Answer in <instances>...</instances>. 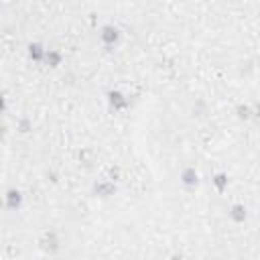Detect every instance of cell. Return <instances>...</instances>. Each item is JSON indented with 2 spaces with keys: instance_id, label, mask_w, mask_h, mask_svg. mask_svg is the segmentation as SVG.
<instances>
[{
  "instance_id": "6da1fadb",
  "label": "cell",
  "mask_w": 260,
  "mask_h": 260,
  "mask_svg": "<svg viewBox=\"0 0 260 260\" xmlns=\"http://www.w3.org/2000/svg\"><path fill=\"white\" fill-rule=\"evenodd\" d=\"M100 41H102V45L106 49H116L120 45V41H122V32H120V28L116 24H104L100 28Z\"/></svg>"
},
{
  "instance_id": "7a4b0ae2",
  "label": "cell",
  "mask_w": 260,
  "mask_h": 260,
  "mask_svg": "<svg viewBox=\"0 0 260 260\" xmlns=\"http://www.w3.org/2000/svg\"><path fill=\"white\" fill-rule=\"evenodd\" d=\"M106 100H108V106H110L116 114H122V112H126V110L130 108L128 95H126L124 91H120V89H110V91L106 93Z\"/></svg>"
},
{
  "instance_id": "3957f363",
  "label": "cell",
  "mask_w": 260,
  "mask_h": 260,
  "mask_svg": "<svg viewBox=\"0 0 260 260\" xmlns=\"http://www.w3.org/2000/svg\"><path fill=\"white\" fill-rule=\"evenodd\" d=\"M2 199H4V207H6L8 211H18V209L24 205V195H22V191L16 189V187L6 189V193H4Z\"/></svg>"
},
{
  "instance_id": "277c9868",
  "label": "cell",
  "mask_w": 260,
  "mask_h": 260,
  "mask_svg": "<svg viewBox=\"0 0 260 260\" xmlns=\"http://www.w3.org/2000/svg\"><path fill=\"white\" fill-rule=\"evenodd\" d=\"M93 191H95V195H98V197L108 199V197H112V195L118 191V187H116V181H112V179L104 177V179H100V181L93 185Z\"/></svg>"
},
{
  "instance_id": "5b68a950",
  "label": "cell",
  "mask_w": 260,
  "mask_h": 260,
  "mask_svg": "<svg viewBox=\"0 0 260 260\" xmlns=\"http://www.w3.org/2000/svg\"><path fill=\"white\" fill-rule=\"evenodd\" d=\"M179 181L185 189H197L199 185V173L195 171V167H185L179 175Z\"/></svg>"
},
{
  "instance_id": "8992f818",
  "label": "cell",
  "mask_w": 260,
  "mask_h": 260,
  "mask_svg": "<svg viewBox=\"0 0 260 260\" xmlns=\"http://www.w3.org/2000/svg\"><path fill=\"white\" fill-rule=\"evenodd\" d=\"M45 51H47V47H45L43 43L35 41V43H30V45L26 47V57H28L32 63H43V59H45Z\"/></svg>"
},
{
  "instance_id": "52a82bcc",
  "label": "cell",
  "mask_w": 260,
  "mask_h": 260,
  "mask_svg": "<svg viewBox=\"0 0 260 260\" xmlns=\"http://www.w3.org/2000/svg\"><path fill=\"white\" fill-rule=\"evenodd\" d=\"M63 59H65V57H63V53H61L59 49H47L43 63H45L47 67H51V69H57V67L63 65Z\"/></svg>"
},
{
  "instance_id": "ba28073f",
  "label": "cell",
  "mask_w": 260,
  "mask_h": 260,
  "mask_svg": "<svg viewBox=\"0 0 260 260\" xmlns=\"http://www.w3.org/2000/svg\"><path fill=\"white\" fill-rule=\"evenodd\" d=\"M41 248L47 250V252H57L59 250V238L55 232H45V236L41 238Z\"/></svg>"
},
{
  "instance_id": "9c48e42d",
  "label": "cell",
  "mask_w": 260,
  "mask_h": 260,
  "mask_svg": "<svg viewBox=\"0 0 260 260\" xmlns=\"http://www.w3.org/2000/svg\"><path fill=\"white\" fill-rule=\"evenodd\" d=\"M228 213H230V219H232L234 223H244L246 217H248V209L244 207V203H234Z\"/></svg>"
},
{
  "instance_id": "30bf717a",
  "label": "cell",
  "mask_w": 260,
  "mask_h": 260,
  "mask_svg": "<svg viewBox=\"0 0 260 260\" xmlns=\"http://www.w3.org/2000/svg\"><path fill=\"white\" fill-rule=\"evenodd\" d=\"M211 185H213V189H215L219 195L225 193V189H228V185H230V177H228V173H223V171L215 173V175L211 177Z\"/></svg>"
},
{
  "instance_id": "8fae6325",
  "label": "cell",
  "mask_w": 260,
  "mask_h": 260,
  "mask_svg": "<svg viewBox=\"0 0 260 260\" xmlns=\"http://www.w3.org/2000/svg\"><path fill=\"white\" fill-rule=\"evenodd\" d=\"M6 108H8V104H6V95H4V93H0V114H4V112H6Z\"/></svg>"
},
{
  "instance_id": "7c38bea8",
  "label": "cell",
  "mask_w": 260,
  "mask_h": 260,
  "mask_svg": "<svg viewBox=\"0 0 260 260\" xmlns=\"http://www.w3.org/2000/svg\"><path fill=\"white\" fill-rule=\"evenodd\" d=\"M2 207H4V199H0V209H2Z\"/></svg>"
},
{
  "instance_id": "4fadbf2b",
  "label": "cell",
  "mask_w": 260,
  "mask_h": 260,
  "mask_svg": "<svg viewBox=\"0 0 260 260\" xmlns=\"http://www.w3.org/2000/svg\"><path fill=\"white\" fill-rule=\"evenodd\" d=\"M0 8H2V2H0Z\"/></svg>"
}]
</instances>
